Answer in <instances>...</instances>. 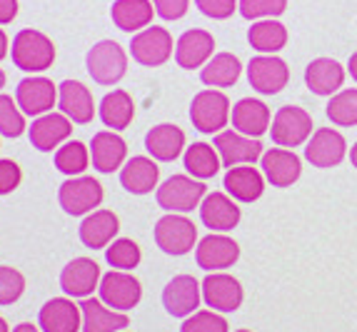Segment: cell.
Returning <instances> with one entry per match:
<instances>
[{
	"label": "cell",
	"mask_w": 357,
	"mask_h": 332,
	"mask_svg": "<svg viewBox=\"0 0 357 332\" xmlns=\"http://www.w3.org/2000/svg\"><path fill=\"white\" fill-rule=\"evenodd\" d=\"M13 66L25 73H43L55 63V45L45 33L36 28H23L15 33L10 45Z\"/></svg>",
	"instance_id": "obj_1"
},
{
	"label": "cell",
	"mask_w": 357,
	"mask_h": 332,
	"mask_svg": "<svg viewBox=\"0 0 357 332\" xmlns=\"http://www.w3.org/2000/svg\"><path fill=\"white\" fill-rule=\"evenodd\" d=\"M85 68L98 85H115L128 73V53L115 40H98L85 55Z\"/></svg>",
	"instance_id": "obj_2"
},
{
	"label": "cell",
	"mask_w": 357,
	"mask_h": 332,
	"mask_svg": "<svg viewBox=\"0 0 357 332\" xmlns=\"http://www.w3.org/2000/svg\"><path fill=\"white\" fill-rule=\"evenodd\" d=\"M208 195L203 180H195L190 175H173L167 178L165 183L158 188L155 197H158V205L167 213H178L185 215L190 210L200 208L203 197Z\"/></svg>",
	"instance_id": "obj_3"
},
{
	"label": "cell",
	"mask_w": 357,
	"mask_h": 332,
	"mask_svg": "<svg viewBox=\"0 0 357 332\" xmlns=\"http://www.w3.org/2000/svg\"><path fill=\"white\" fill-rule=\"evenodd\" d=\"M60 208L73 218H85L102 202V185L90 175H77L68 178L58 190Z\"/></svg>",
	"instance_id": "obj_4"
},
{
	"label": "cell",
	"mask_w": 357,
	"mask_h": 332,
	"mask_svg": "<svg viewBox=\"0 0 357 332\" xmlns=\"http://www.w3.org/2000/svg\"><path fill=\"white\" fill-rule=\"evenodd\" d=\"M155 243L165 255H188L197 243V227L185 215L167 213L155 222Z\"/></svg>",
	"instance_id": "obj_5"
},
{
	"label": "cell",
	"mask_w": 357,
	"mask_h": 332,
	"mask_svg": "<svg viewBox=\"0 0 357 332\" xmlns=\"http://www.w3.org/2000/svg\"><path fill=\"white\" fill-rule=\"evenodd\" d=\"M190 120L205 135L222 133L230 120V100L220 90H200L190 103Z\"/></svg>",
	"instance_id": "obj_6"
},
{
	"label": "cell",
	"mask_w": 357,
	"mask_h": 332,
	"mask_svg": "<svg viewBox=\"0 0 357 332\" xmlns=\"http://www.w3.org/2000/svg\"><path fill=\"white\" fill-rule=\"evenodd\" d=\"M98 295L110 310H118V312H128L132 310L140 297H143V287L137 282L135 275L126 273V270H110L100 278L98 285Z\"/></svg>",
	"instance_id": "obj_7"
},
{
	"label": "cell",
	"mask_w": 357,
	"mask_h": 332,
	"mask_svg": "<svg viewBox=\"0 0 357 332\" xmlns=\"http://www.w3.org/2000/svg\"><path fill=\"white\" fill-rule=\"evenodd\" d=\"M15 103L28 118L53 113V107L58 105V85L43 75H30L15 88Z\"/></svg>",
	"instance_id": "obj_8"
},
{
	"label": "cell",
	"mask_w": 357,
	"mask_h": 332,
	"mask_svg": "<svg viewBox=\"0 0 357 332\" xmlns=\"http://www.w3.org/2000/svg\"><path fill=\"white\" fill-rule=\"evenodd\" d=\"M310 133H312V118L307 110L298 105L280 107L273 118V128H270L273 142L280 148H298L307 140Z\"/></svg>",
	"instance_id": "obj_9"
},
{
	"label": "cell",
	"mask_w": 357,
	"mask_h": 332,
	"mask_svg": "<svg viewBox=\"0 0 357 332\" xmlns=\"http://www.w3.org/2000/svg\"><path fill=\"white\" fill-rule=\"evenodd\" d=\"M130 55L135 63L145 68L162 66L173 55V36L165 28H158V25L140 30L130 40Z\"/></svg>",
	"instance_id": "obj_10"
},
{
	"label": "cell",
	"mask_w": 357,
	"mask_h": 332,
	"mask_svg": "<svg viewBox=\"0 0 357 332\" xmlns=\"http://www.w3.org/2000/svg\"><path fill=\"white\" fill-rule=\"evenodd\" d=\"M213 148L220 155L222 165L230 170L235 165H250L262 158V145L257 137H248L238 130H225L215 135Z\"/></svg>",
	"instance_id": "obj_11"
},
{
	"label": "cell",
	"mask_w": 357,
	"mask_h": 332,
	"mask_svg": "<svg viewBox=\"0 0 357 332\" xmlns=\"http://www.w3.org/2000/svg\"><path fill=\"white\" fill-rule=\"evenodd\" d=\"M248 80L262 95H278L290 80V68L278 55H257L248 66Z\"/></svg>",
	"instance_id": "obj_12"
},
{
	"label": "cell",
	"mask_w": 357,
	"mask_h": 332,
	"mask_svg": "<svg viewBox=\"0 0 357 332\" xmlns=\"http://www.w3.org/2000/svg\"><path fill=\"white\" fill-rule=\"evenodd\" d=\"M100 267H98L96 260H90V257H75L70 260L66 267H63V273H60V290L66 292V297H85L93 295V290H98V285H100Z\"/></svg>",
	"instance_id": "obj_13"
},
{
	"label": "cell",
	"mask_w": 357,
	"mask_h": 332,
	"mask_svg": "<svg viewBox=\"0 0 357 332\" xmlns=\"http://www.w3.org/2000/svg\"><path fill=\"white\" fill-rule=\"evenodd\" d=\"M200 297H203V285H197L192 275H178L162 290V308L173 317H190L200 308Z\"/></svg>",
	"instance_id": "obj_14"
},
{
	"label": "cell",
	"mask_w": 357,
	"mask_h": 332,
	"mask_svg": "<svg viewBox=\"0 0 357 332\" xmlns=\"http://www.w3.org/2000/svg\"><path fill=\"white\" fill-rule=\"evenodd\" d=\"M73 135V120H68L63 113H45L40 118H33V125L28 128L30 145L40 153L58 150L63 142H68Z\"/></svg>",
	"instance_id": "obj_15"
},
{
	"label": "cell",
	"mask_w": 357,
	"mask_h": 332,
	"mask_svg": "<svg viewBox=\"0 0 357 332\" xmlns=\"http://www.w3.org/2000/svg\"><path fill=\"white\" fill-rule=\"evenodd\" d=\"M96 100L93 93L80 80H63L58 85V113H63L75 125H88L96 118Z\"/></svg>",
	"instance_id": "obj_16"
},
{
	"label": "cell",
	"mask_w": 357,
	"mask_h": 332,
	"mask_svg": "<svg viewBox=\"0 0 357 332\" xmlns=\"http://www.w3.org/2000/svg\"><path fill=\"white\" fill-rule=\"evenodd\" d=\"M38 327L43 332H80L83 330V312L73 297H53L38 312Z\"/></svg>",
	"instance_id": "obj_17"
},
{
	"label": "cell",
	"mask_w": 357,
	"mask_h": 332,
	"mask_svg": "<svg viewBox=\"0 0 357 332\" xmlns=\"http://www.w3.org/2000/svg\"><path fill=\"white\" fill-rule=\"evenodd\" d=\"M243 285L232 275L210 273L203 280V300L215 312H235L243 305Z\"/></svg>",
	"instance_id": "obj_18"
},
{
	"label": "cell",
	"mask_w": 357,
	"mask_h": 332,
	"mask_svg": "<svg viewBox=\"0 0 357 332\" xmlns=\"http://www.w3.org/2000/svg\"><path fill=\"white\" fill-rule=\"evenodd\" d=\"M240 257V248L235 240H230L227 235H208L203 237L195 248V260L197 265L208 270V273H218L232 267Z\"/></svg>",
	"instance_id": "obj_19"
},
{
	"label": "cell",
	"mask_w": 357,
	"mask_h": 332,
	"mask_svg": "<svg viewBox=\"0 0 357 332\" xmlns=\"http://www.w3.org/2000/svg\"><path fill=\"white\" fill-rule=\"evenodd\" d=\"M128 145L115 130H100L90 142V163L98 172H115L126 165Z\"/></svg>",
	"instance_id": "obj_20"
},
{
	"label": "cell",
	"mask_w": 357,
	"mask_h": 332,
	"mask_svg": "<svg viewBox=\"0 0 357 332\" xmlns=\"http://www.w3.org/2000/svg\"><path fill=\"white\" fill-rule=\"evenodd\" d=\"M347 142L333 128H320L317 133H312V140L305 148V158L307 163H312L315 167H335L345 160Z\"/></svg>",
	"instance_id": "obj_21"
},
{
	"label": "cell",
	"mask_w": 357,
	"mask_h": 332,
	"mask_svg": "<svg viewBox=\"0 0 357 332\" xmlns=\"http://www.w3.org/2000/svg\"><path fill=\"white\" fill-rule=\"evenodd\" d=\"M215 40L208 30L192 28L185 30L183 36L175 43V60L178 66L185 70H195V68H203L210 58H213Z\"/></svg>",
	"instance_id": "obj_22"
},
{
	"label": "cell",
	"mask_w": 357,
	"mask_h": 332,
	"mask_svg": "<svg viewBox=\"0 0 357 332\" xmlns=\"http://www.w3.org/2000/svg\"><path fill=\"white\" fill-rule=\"evenodd\" d=\"M118 230H120V220L113 210H93V213L83 218V222L77 227V235H80V243L85 248L105 250L115 240Z\"/></svg>",
	"instance_id": "obj_23"
},
{
	"label": "cell",
	"mask_w": 357,
	"mask_h": 332,
	"mask_svg": "<svg viewBox=\"0 0 357 332\" xmlns=\"http://www.w3.org/2000/svg\"><path fill=\"white\" fill-rule=\"evenodd\" d=\"M262 175L273 188H290L303 172V163L295 153L285 148H273L268 153H262L260 158Z\"/></svg>",
	"instance_id": "obj_24"
},
{
	"label": "cell",
	"mask_w": 357,
	"mask_h": 332,
	"mask_svg": "<svg viewBox=\"0 0 357 332\" xmlns=\"http://www.w3.org/2000/svg\"><path fill=\"white\" fill-rule=\"evenodd\" d=\"M200 220L213 232H227L232 227H238L240 208L225 193H208L200 202Z\"/></svg>",
	"instance_id": "obj_25"
},
{
	"label": "cell",
	"mask_w": 357,
	"mask_h": 332,
	"mask_svg": "<svg viewBox=\"0 0 357 332\" xmlns=\"http://www.w3.org/2000/svg\"><path fill=\"white\" fill-rule=\"evenodd\" d=\"M158 180H160V167L153 158H145V155H135L120 167V185L132 195L153 193V188H158Z\"/></svg>",
	"instance_id": "obj_26"
},
{
	"label": "cell",
	"mask_w": 357,
	"mask_h": 332,
	"mask_svg": "<svg viewBox=\"0 0 357 332\" xmlns=\"http://www.w3.org/2000/svg\"><path fill=\"white\" fill-rule=\"evenodd\" d=\"M80 312H83V332H123L130 325L126 312L110 310L100 297L80 300Z\"/></svg>",
	"instance_id": "obj_27"
},
{
	"label": "cell",
	"mask_w": 357,
	"mask_h": 332,
	"mask_svg": "<svg viewBox=\"0 0 357 332\" xmlns=\"http://www.w3.org/2000/svg\"><path fill=\"white\" fill-rule=\"evenodd\" d=\"M232 128L248 137H260L270 130V107L255 98H243L232 105Z\"/></svg>",
	"instance_id": "obj_28"
},
{
	"label": "cell",
	"mask_w": 357,
	"mask_h": 332,
	"mask_svg": "<svg viewBox=\"0 0 357 332\" xmlns=\"http://www.w3.org/2000/svg\"><path fill=\"white\" fill-rule=\"evenodd\" d=\"M145 150L150 153L153 160L173 163L185 150V133L180 130L178 125H170V123L155 125V128L148 130V135H145Z\"/></svg>",
	"instance_id": "obj_29"
},
{
	"label": "cell",
	"mask_w": 357,
	"mask_h": 332,
	"mask_svg": "<svg viewBox=\"0 0 357 332\" xmlns=\"http://www.w3.org/2000/svg\"><path fill=\"white\" fill-rule=\"evenodd\" d=\"M222 188L227 190V195L238 202H255L265 190V175L257 172L255 167L243 165V167H230L225 172Z\"/></svg>",
	"instance_id": "obj_30"
},
{
	"label": "cell",
	"mask_w": 357,
	"mask_h": 332,
	"mask_svg": "<svg viewBox=\"0 0 357 332\" xmlns=\"http://www.w3.org/2000/svg\"><path fill=\"white\" fill-rule=\"evenodd\" d=\"M305 83L315 95H335L345 83V68L333 58H315L305 70Z\"/></svg>",
	"instance_id": "obj_31"
},
{
	"label": "cell",
	"mask_w": 357,
	"mask_h": 332,
	"mask_svg": "<svg viewBox=\"0 0 357 332\" xmlns=\"http://www.w3.org/2000/svg\"><path fill=\"white\" fill-rule=\"evenodd\" d=\"M153 3L150 0H115L110 8V18L115 28L126 33H140L153 23Z\"/></svg>",
	"instance_id": "obj_32"
},
{
	"label": "cell",
	"mask_w": 357,
	"mask_h": 332,
	"mask_svg": "<svg viewBox=\"0 0 357 332\" xmlns=\"http://www.w3.org/2000/svg\"><path fill=\"white\" fill-rule=\"evenodd\" d=\"M98 115H100L105 128H113L115 133L126 130L128 125L132 123V118H135V103H132V98L126 90H113L100 100Z\"/></svg>",
	"instance_id": "obj_33"
},
{
	"label": "cell",
	"mask_w": 357,
	"mask_h": 332,
	"mask_svg": "<svg viewBox=\"0 0 357 332\" xmlns=\"http://www.w3.org/2000/svg\"><path fill=\"white\" fill-rule=\"evenodd\" d=\"M240 73H243V66L240 60L232 53H218L208 60L200 70V80L210 88H230V85L238 83Z\"/></svg>",
	"instance_id": "obj_34"
},
{
	"label": "cell",
	"mask_w": 357,
	"mask_h": 332,
	"mask_svg": "<svg viewBox=\"0 0 357 332\" xmlns=\"http://www.w3.org/2000/svg\"><path fill=\"white\" fill-rule=\"evenodd\" d=\"M185 170L190 172V178L195 180H210L220 170V155L213 145L208 142H192L190 148H185L183 155Z\"/></svg>",
	"instance_id": "obj_35"
},
{
	"label": "cell",
	"mask_w": 357,
	"mask_h": 332,
	"mask_svg": "<svg viewBox=\"0 0 357 332\" xmlns=\"http://www.w3.org/2000/svg\"><path fill=\"white\" fill-rule=\"evenodd\" d=\"M248 40L262 55H275L278 50H282L287 43V28L278 20H257L252 23V28L248 30Z\"/></svg>",
	"instance_id": "obj_36"
},
{
	"label": "cell",
	"mask_w": 357,
	"mask_h": 332,
	"mask_svg": "<svg viewBox=\"0 0 357 332\" xmlns=\"http://www.w3.org/2000/svg\"><path fill=\"white\" fill-rule=\"evenodd\" d=\"M90 165V148L80 140H68L55 150V167L68 178L83 175Z\"/></svg>",
	"instance_id": "obj_37"
},
{
	"label": "cell",
	"mask_w": 357,
	"mask_h": 332,
	"mask_svg": "<svg viewBox=\"0 0 357 332\" xmlns=\"http://www.w3.org/2000/svg\"><path fill=\"white\" fill-rule=\"evenodd\" d=\"M328 118L340 128H352L357 125V88L340 90L330 98L328 107H325Z\"/></svg>",
	"instance_id": "obj_38"
},
{
	"label": "cell",
	"mask_w": 357,
	"mask_h": 332,
	"mask_svg": "<svg viewBox=\"0 0 357 332\" xmlns=\"http://www.w3.org/2000/svg\"><path fill=\"white\" fill-rule=\"evenodd\" d=\"M140 248H137V243H132V240H128V237H118V240H113V243L105 248V260L110 267H115V270H126V273H130L132 267L140 265Z\"/></svg>",
	"instance_id": "obj_39"
},
{
	"label": "cell",
	"mask_w": 357,
	"mask_h": 332,
	"mask_svg": "<svg viewBox=\"0 0 357 332\" xmlns=\"http://www.w3.org/2000/svg\"><path fill=\"white\" fill-rule=\"evenodd\" d=\"M25 115L18 107V103L10 95L0 93V135L6 137H20L25 133Z\"/></svg>",
	"instance_id": "obj_40"
},
{
	"label": "cell",
	"mask_w": 357,
	"mask_h": 332,
	"mask_svg": "<svg viewBox=\"0 0 357 332\" xmlns=\"http://www.w3.org/2000/svg\"><path fill=\"white\" fill-rule=\"evenodd\" d=\"M180 332H227V320L215 310H197L185 317Z\"/></svg>",
	"instance_id": "obj_41"
},
{
	"label": "cell",
	"mask_w": 357,
	"mask_h": 332,
	"mask_svg": "<svg viewBox=\"0 0 357 332\" xmlns=\"http://www.w3.org/2000/svg\"><path fill=\"white\" fill-rule=\"evenodd\" d=\"M287 8V0H240L238 10L243 18L260 20V18H278Z\"/></svg>",
	"instance_id": "obj_42"
},
{
	"label": "cell",
	"mask_w": 357,
	"mask_h": 332,
	"mask_svg": "<svg viewBox=\"0 0 357 332\" xmlns=\"http://www.w3.org/2000/svg\"><path fill=\"white\" fill-rule=\"evenodd\" d=\"M25 292V278L10 265H0V305L18 303Z\"/></svg>",
	"instance_id": "obj_43"
},
{
	"label": "cell",
	"mask_w": 357,
	"mask_h": 332,
	"mask_svg": "<svg viewBox=\"0 0 357 332\" xmlns=\"http://www.w3.org/2000/svg\"><path fill=\"white\" fill-rule=\"evenodd\" d=\"M195 6L200 8V13L208 15V18L225 20L238 10V0H195Z\"/></svg>",
	"instance_id": "obj_44"
},
{
	"label": "cell",
	"mask_w": 357,
	"mask_h": 332,
	"mask_svg": "<svg viewBox=\"0 0 357 332\" xmlns=\"http://www.w3.org/2000/svg\"><path fill=\"white\" fill-rule=\"evenodd\" d=\"M20 180H23V172L18 163L3 158L0 160V195H10L13 190H18Z\"/></svg>",
	"instance_id": "obj_45"
},
{
	"label": "cell",
	"mask_w": 357,
	"mask_h": 332,
	"mask_svg": "<svg viewBox=\"0 0 357 332\" xmlns=\"http://www.w3.org/2000/svg\"><path fill=\"white\" fill-rule=\"evenodd\" d=\"M150 3L162 20H180L190 6V0H150Z\"/></svg>",
	"instance_id": "obj_46"
},
{
	"label": "cell",
	"mask_w": 357,
	"mask_h": 332,
	"mask_svg": "<svg viewBox=\"0 0 357 332\" xmlns=\"http://www.w3.org/2000/svg\"><path fill=\"white\" fill-rule=\"evenodd\" d=\"M18 15V0H0V25H8Z\"/></svg>",
	"instance_id": "obj_47"
},
{
	"label": "cell",
	"mask_w": 357,
	"mask_h": 332,
	"mask_svg": "<svg viewBox=\"0 0 357 332\" xmlns=\"http://www.w3.org/2000/svg\"><path fill=\"white\" fill-rule=\"evenodd\" d=\"M8 53H10V40H8L6 30L0 28V60L8 58Z\"/></svg>",
	"instance_id": "obj_48"
},
{
	"label": "cell",
	"mask_w": 357,
	"mask_h": 332,
	"mask_svg": "<svg viewBox=\"0 0 357 332\" xmlns=\"http://www.w3.org/2000/svg\"><path fill=\"white\" fill-rule=\"evenodd\" d=\"M13 332H43L38 325H33V322H20V325L13 327Z\"/></svg>",
	"instance_id": "obj_49"
},
{
	"label": "cell",
	"mask_w": 357,
	"mask_h": 332,
	"mask_svg": "<svg viewBox=\"0 0 357 332\" xmlns=\"http://www.w3.org/2000/svg\"><path fill=\"white\" fill-rule=\"evenodd\" d=\"M347 70H350L352 80H355V83H357V53H352V55H350V63H347Z\"/></svg>",
	"instance_id": "obj_50"
},
{
	"label": "cell",
	"mask_w": 357,
	"mask_h": 332,
	"mask_svg": "<svg viewBox=\"0 0 357 332\" xmlns=\"http://www.w3.org/2000/svg\"><path fill=\"white\" fill-rule=\"evenodd\" d=\"M350 160H352V165L357 167V142L352 145V150H350Z\"/></svg>",
	"instance_id": "obj_51"
},
{
	"label": "cell",
	"mask_w": 357,
	"mask_h": 332,
	"mask_svg": "<svg viewBox=\"0 0 357 332\" xmlns=\"http://www.w3.org/2000/svg\"><path fill=\"white\" fill-rule=\"evenodd\" d=\"M0 332H10V327H8V322L0 317Z\"/></svg>",
	"instance_id": "obj_52"
},
{
	"label": "cell",
	"mask_w": 357,
	"mask_h": 332,
	"mask_svg": "<svg viewBox=\"0 0 357 332\" xmlns=\"http://www.w3.org/2000/svg\"><path fill=\"white\" fill-rule=\"evenodd\" d=\"M3 88H6V73L0 70V90H3Z\"/></svg>",
	"instance_id": "obj_53"
},
{
	"label": "cell",
	"mask_w": 357,
	"mask_h": 332,
	"mask_svg": "<svg viewBox=\"0 0 357 332\" xmlns=\"http://www.w3.org/2000/svg\"><path fill=\"white\" fill-rule=\"evenodd\" d=\"M238 332H250V330H238Z\"/></svg>",
	"instance_id": "obj_54"
}]
</instances>
